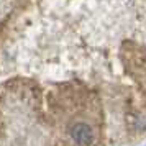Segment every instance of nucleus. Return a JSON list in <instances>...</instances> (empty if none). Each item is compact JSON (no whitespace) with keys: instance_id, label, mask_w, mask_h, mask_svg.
<instances>
[{"instance_id":"f257e3e1","label":"nucleus","mask_w":146,"mask_h":146,"mask_svg":"<svg viewBox=\"0 0 146 146\" xmlns=\"http://www.w3.org/2000/svg\"><path fill=\"white\" fill-rule=\"evenodd\" d=\"M69 135L72 141L77 146H92L94 139H95V135H94V130L90 125H87L84 121H77L74 123L71 128H69Z\"/></svg>"}]
</instances>
